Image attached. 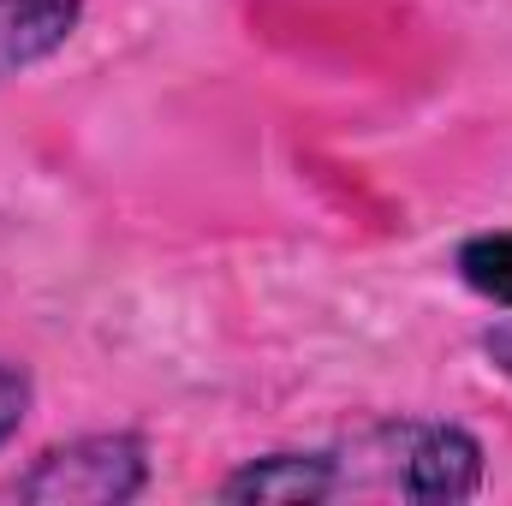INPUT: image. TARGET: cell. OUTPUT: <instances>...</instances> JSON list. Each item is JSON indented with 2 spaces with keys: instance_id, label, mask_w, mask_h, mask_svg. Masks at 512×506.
Segmentation results:
<instances>
[{
  "instance_id": "1",
  "label": "cell",
  "mask_w": 512,
  "mask_h": 506,
  "mask_svg": "<svg viewBox=\"0 0 512 506\" xmlns=\"http://www.w3.org/2000/svg\"><path fill=\"white\" fill-rule=\"evenodd\" d=\"M340 495L387 489L405 501H471L483 489V441L435 417H387L334 447Z\"/></svg>"
},
{
  "instance_id": "2",
  "label": "cell",
  "mask_w": 512,
  "mask_h": 506,
  "mask_svg": "<svg viewBox=\"0 0 512 506\" xmlns=\"http://www.w3.org/2000/svg\"><path fill=\"white\" fill-rule=\"evenodd\" d=\"M149 489V447L143 435H78L66 447H48L24 477H12V501L42 506H120Z\"/></svg>"
},
{
  "instance_id": "3",
  "label": "cell",
  "mask_w": 512,
  "mask_h": 506,
  "mask_svg": "<svg viewBox=\"0 0 512 506\" xmlns=\"http://www.w3.org/2000/svg\"><path fill=\"white\" fill-rule=\"evenodd\" d=\"M334 495H340L334 447L262 453V459H245V465L221 483V501H334Z\"/></svg>"
},
{
  "instance_id": "4",
  "label": "cell",
  "mask_w": 512,
  "mask_h": 506,
  "mask_svg": "<svg viewBox=\"0 0 512 506\" xmlns=\"http://www.w3.org/2000/svg\"><path fill=\"white\" fill-rule=\"evenodd\" d=\"M78 18H84V0H0V78L60 54Z\"/></svg>"
},
{
  "instance_id": "5",
  "label": "cell",
  "mask_w": 512,
  "mask_h": 506,
  "mask_svg": "<svg viewBox=\"0 0 512 506\" xmlns=\"http://www.w3.org/2000/svg\"><path fill=\"white\" fill-rule=\"evenodd\" d=\"M453 268H459V280L477 298L512 310V233H477V239H465L459 256H453Z\"/></svg>"
},
{
  "instance_id": "6",
  "label": "cell",
  "mask_w": 512,
  "mask_h": 506,
  "mask_svg": "<svg viewBox=\"0 0 512 506\" xmlns=\"http://www.w3.org/2000/svg\"><path fill=\"white\" fill-rule=\"evenodd\" d=\"M30 399H36V387L30 376L18 370V364H0V447L24 429V417H30Z\"/></svg>"
},
{
  "instance_id": "7",
  "label": "cell",
  "mask_w": 512,
  "mask_h": 506,
  "mask_svg": "<svg viewBox=\"0 0 512 506\" xmlns=\"http://www.w3.org/2000/svg\"><path fill=\"white\" fill-rule=\"evenodd\" d=\"M483 352H489V364L512 381V316H507V322H495V328L483 334Z\"/></svg>"
}]
</instances>
